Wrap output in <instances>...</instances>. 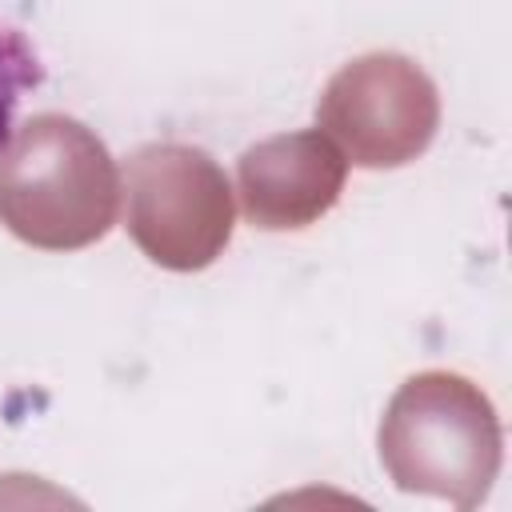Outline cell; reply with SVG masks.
<instances>
[{"mask_svg":"<svg viewBox=\"0 0 512 512\" xmlns=\"http://www.w3.org/2000/svg\"><path fill=\"white\" fill-rule=\"evenodd\" d=\"M120 212L108 144L64 112H36L0 148V224L44 252L104 240Z\"/></svg>","mask_w":512,"mask_h":512,"instance_id":"6da1fadb","label":"cell"},{"mask_svg":"<svg viewBox=\"0 0 512 512\" xmlns=\"http://www.w3.org/2000/svg\"><path fill=\"white\" fill-rule=\"evenodd\" d=\"M316 124L356 168H404L436 140L440 92L416 60L368 52L324 84Z\"/></svg>","mask_w":512,"mask_h":512,"instance_id":"277c9868","label":"cell"},{"mask_svg":"<svg viewBox=\"0 0 512 512\" xmlns=\"http://www.w3.org/2000/svg\"><path fill=\"white\" fill-rule=\"evenodd\" d=\"M124 196L128 236L168 272H200L232 240V184L204 148L180 140L136 148L124 168Z\"/></svg>","mask_w":512,"mask_h":512,"instance_id":"3957f363","label":"cell"},{"mask_svg":"<svg viewBox=\"0 0 512 512\" xmlns=\"http://www.w3.org/2000/svg\"><path fill=\"white\" fill-rule=\"evenodd\" d=\"M500 416L480 384L460 372L428 368L408 376L376 432L388 480L412 496H436L452 508L488 500L500 476Z\"/></svg>","mask_w":512,"mask_h":512,"instance_id":"7a4b0ae2","label":"cell"},{"mask_svg":"<svg viewBox=\"0 0 512 512\" xmlns=\"http://www.w3.org/2000/svg\"><path fill=\"white\" fill-rule=\"evenodd\" d=\"M40 80H44V64H40L36 48L28 44V36L0 24V148L8 144V136L16 128V108H20L24 92L36 88Z\"/></svg>","mask_w":512,"mask_h":512,"instance_id":"8992f818","label":"cell"},{"mask_svg":"<svg viewBox=\"0 0 512 512\" xmlns=\"http://www.w3.org/2000/svg\"><path fill=\"white\" fill-rule=\"evenodd\" d=\"M348 156L320 128L280 132L240 152L236 196L260 232H296L328 216L344 192Z\"/></svg>","mask_w":512,"mask_h":512,"instance_id":"5b68a950","label":"cell"}]
</instances>
